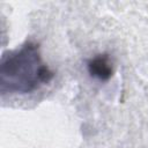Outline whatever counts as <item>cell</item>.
<instances>
[{"mask_svg":"<svg viewBox=\"0 0 148 148\" xmlns=\"http://www.w3.org/2000/svg\"><path fill=\"white\" fill-rule=\"evenodd\" d=\"M54 73L40 58L39 47L32 42L2 56L0 90L2 94H29L49 83Z\"/></svg>","mask_w":148,"mask_h":148,"instance_id":"obj_1","label":"cell"},{"mask_svg":"<svg viewBox=\"0 0 148 148\" xmlns=\"http://www.w3.org/2000/svg\"><path fill=\"white\" fill-rule=\"evenodd\" d=\"M89 74L101 81H108L113 74V66L108 54H98L88 61Z\"/></svg>","mask_w":148,"mask_h":148,"instance_id":"obj_2","label":"cell"}]
</instances>
